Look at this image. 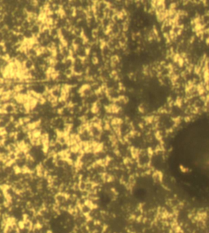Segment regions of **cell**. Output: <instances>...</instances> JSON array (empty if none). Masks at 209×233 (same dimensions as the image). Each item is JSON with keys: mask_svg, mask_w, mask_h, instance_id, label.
Listing matches in <instances>:
<instances>
[{"mask_svg": "<svg viewBox=\"0 0 209 233\" xmlns=\"http://www.w3.org/2000/svg\"><path fill=\"white\" fill-rule=\"evenodd\" d=\"M23 67H24V69H25V70H27V71L32 70L34 69V61L33 60L28 58V59L24 62Z\"/></svg>", "mask_w": 209, "mask_h": 233, "instance_id": "3957f363", "label": "cell"}, {"mask_svg": "<svg viewBox=\"0 0 209 233\" xmlns=\"http://www.w3.org/2000/svg\"><path fill=\"white\" fill-rule=\"evenodd\" d=\"M93 207L91 205V204L89 202L87 201L85 204H83L82 205L79 206V210H80V213L83 215H86L88 217L89 214L91 213V210H92Z\"/></svg>", "mask_w": 209, "mask_h": 233, "instance_id": "6da1fadb", "label": "cell"}, {"mask_svg": "<svg viewBox=\"0 0 209 233\" xmlns=\"http://www.w3.org/2000/svg\"><path fill=\"white\" fill-rule=\"evenodd\" d=\"M3 114H10V115H13L14 114L16 113V105L12 104V103H7L3 107Z\"/></svg>", "mask_w": 209, "mask_h": 233, "instance_id": "7a4b0ae2", "label": "cell"}, {"mask_svg": "<svg viewBox=\"0 0 209 233\" xmlns=\"http://www.w3.org/2000/svg\"><path fill=\"white\" fill-rule=\"evenodd\" d=\"M30 31L33 34V35L34 37H38L39 35V34L41 33V28L38 25H34L31 28H30Z\"/></svg>", "mask_w": 209, "mask_h": 233, "instance_id": "277c9868", "label": "cell"}]
</instances>
